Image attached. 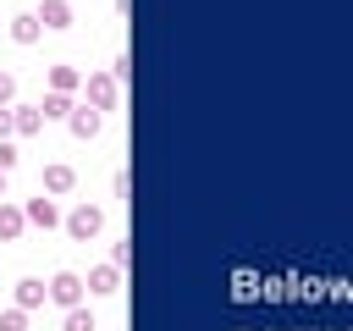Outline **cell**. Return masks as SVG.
<instances>
[{
  "instance_id": "3957f363",
  "label": "cell",
  "mask_w": 353,
  "mask_h": 331,
  "mask_svg": "<svg viewBox=\"0 0 353 331\" xmlns=\"http://www.w3.org/2000/svg\"><path fill=\"white\" fill-rule=\"evenodd\" d=\"M99 226H105V210H99V204H77V210L66 215V232H72L77 243H88V237H99Z\"/></svg>"
},
{
  "instance_id": "e0dca14e",
  "label": "cell",
  "mask_w": 353,
  "mask_h": 331,
  "mask_svg": "<svg viewBox=\"0 0 353 331\" xmlns=\"http://www.w3.org/2000/svg\"><path fill=\"white\" fill-rule=\"evenodd\" d=\"M11 105H17V77L0 72V110H11Z\"/></svg>"
},
{
  "instance_id": "5bb4252c",
  "label": "cell",
  "mask_w": 353,
  "mask_h": 331,
  "mask_svg": "<svg viewBox=\"0 0 353 331\" xmlns=\"http://www.w3.org/2000/svg\"><path fill=\"white\" fill-rule=\"evenodd\" d=\"M39 33H44V28H39V17H33V11L11 22V39H17V44H39Z\"/></svg>"
},
{
  "instance_id": "8992f818",
  "label": "cell",
  "mask_w": 353,
  "mask_h": 331,
  "mask_svg": "<svg viewBox=\"0 0 353 331\" xmlns=\"http://www.w3.org/2000/svg\"><path fill=\"white\" fill-rule=\"evenodd\" d=\"M22 221L50 232V226H61V210H55V199H28V204H22Z\"/></svg>"
},
{
  "instance_id": "d6986e66",
  "label": "cell",
  "mask_w": 353,
  "mask_h": 331,
  "mask_svg": "<svg viewBox=\"0 0 353 331\" xmlns=\"http://www.w3.org/2000/svg\"><path fill=\"white\" fill-rule=\"evenodd\" d=\"M6 132H11V110H0V138H6Z\"/></svg>"
},
{
  "instance_id": "8fae6325",
  "label": "cell",
  "mask_w": 353,
  "mask_h": 331,
  "mask_svg": "<svg viewBox=\"0 0 353 331\" xmlns=\"http://www.w3.org/2000/svg\"><path fill=\"white\" fill-rule=\"evenodd\" d=\"M22 226H28L22 221V204H0V243H17Z\"/></svg>"
},
{
  "instance_id": "4fadbf2b",
  "label": "cell",
  "mask_w": 353,
  "mask_h": 331,
  "mask_svg": "<svg viewBox=\"0 0 353 331\" xmlns=\"http://www.w3.org/2000/svg\"><path fill=\"white\" fill-rule=\"evenodd\" d=\"M83 83V72L77 66H50V94H72Z\"/></svg>"
},
{
  "instance_id": "52a82bcc",
  "label": "cell",
  "mask_w": 353,
  "mask_h": 331,
  "mask_svg": "<svg viewBox=\"0 0 353 331\" xmlns=\"http://www.w3.org/2000/svg\"><path fill=\"white\" fill-rule=\"evenodd\" d=\"M39 28H50V33H61V28H72V0H44L39 11Z\"/></svg>"
},
{
  "instance_id": "6da1fadb",
  "label": "cell",
  "mask_w": 353,
  "mask_h": 331,
  "mask_svg": "<svg viewBox=\"0 0 353 331\" xmlns=\"http://www.w3.org/2000/svg\"><path fill=\"white\" fill-rule=\"evenodd\" d=\"M83 292H88V287H83V276H77V270H55V276H50V303L77 309V303H83Z\"/></svg>"
},
{
  "instance_id": "ac0fdd59",
  "label": "cell",
  "mask_w": 353,
  "mask_h": 331,
  "mask_svg": "<svg viewBox=\"0 0 353 331\" xmlns=\"http://www.w3.org/2000/svg\"><path fill=\"white\" fill-rule=\"evenodd\" d=\"M17 160H22V154H17V143H11V138H0V171H17Z\"/></svg>"
},
{
  "instance_id": "30bf717a",
  "label": "cell",
  "mask_w": 353,
  "mask_h": 331,
  "mask_svg": "<svg viewBox=\"0 0 353 331\" xmlns=\"http://www.w3.org/2000/svg\"><path fill=\"white\" fill-rule=\"evenodd\" d=\"M50 298V281H39V276H22L17 281V309H39Z\"/></svg>"
},
{
  "instance_id": "ffe728a7",
  "label": "cell",
  "mask_w": 353,
  "mask_h": 331,
  "mask_svg": "<svg viewBox=\"0 0 353 331\" xmlns=\"http://www.w3.org/2000/svg\"><path fill=\"white\" fill-rule=\"evenodd\" d=\"M0 193H6V171H0Z\"/></svg>"
},
{
  "instance_id": "2e32d148",
  "label": "cell",
  "mask_w": 353,
  "mask_h": 331,
  "mask_svg": "<svg viewBox=\"0 0 353 331\" xmlns=\"http://www.w3.org/2000/svg\"><path fill=\"white\" fill-rule=\"evenodd\" d=\"M61 331H94V314L77 303V309H66V325H61Z\"/></svg>"
},
{
  "instance_id": "5b68a950",
  "label": "cell",
  "mask_w": 353,
  "mask_h": 331,
  "mask_svg": "<svg viewBox=\"0 0 353 331\" xmlns=\"http://www.w3.org/2000/svg\"><path fill=\"white\" fill-rule=\"evenodd\" d=\"M83 287H88L94 298H105V292H116V287H121V265H110V259H105V265H94V270L83 276Z\"/></svg>"
},
{
  "instance_id": "9a60e30c",
  "label": "cell",
  "mask_w": 353,
  "mask_h": 331,
  "mask_svg": "<svg viewBox=\"0 0 353 331\" xmlns=\"http://www.w3.org/2000/svg\"><path fill=\"white\" fill-rule=\"evenodd\" d=\"M0 331H28V309H0Z\"/></svg>"
},
{
  "instance_id": "277c9868",
  "label": "cell",
  "mask_w": 353,
  "mask_h": 331,
  "mask_svg": "<svg viewBox=\"0 0 353 331\" xmlns=\"http://www.w3.org/2000/svg\"><path fill=\"white\" fill-rule=\"evenodd\" d=\"M66 127H72V138H99V127H105V116L94 110V105H72V116H66Z\"/></svg>"
},
{
  "instance_id": "7c38bea8",
  "label": "cell",
  "mask_w": 353,
  "mask_h": 331,
  "mask_svg": "<svg viewBox=\"0 0 353 331\" xmlns=\"http://www.w3.org/2000/svg\"><path fill=\"white\" fill-rule=\"evenodd\" d=\"M39 116H44V121H66V116H72V94H44V99H39Z\"/></svg>"
},
{
  "instance_id": "ba28073f",
  "label": "cell",
  "mask_w": 353,
  "mask_h": 331,
  "mask_svg": "<svg viewBox=\"0 0 353 331\" xmlns=\"http://www.w3.org/2000/svg\"><path fill=\"white\" fill-rule=\"evenodd\" d=\"M72 188H77V171L66 160H50L44 166V193H72Z\"/></svg>"
},
{
  "instance_id": "9c48e42d",
  "label": "cell",
  "mask_w": 353,
  "mask_h": 331,
  "mask_svg": "<svg viewBox=\"0 0 353 331\" xmlns=\"http://www.w3.org/2000/svg\"><path fill=\"white\" fill-rule=\"evenodd\" d=\"M11 132H22V138L44 132V116H39V105H11Z\"/></svg>"
},
{
  "instance_id": "7a4b0ae2",
  "label": "cell",
  "mask_w": 353,
  "mask_h": 331,
  "mask_svg": "<svg viewBox=\"0 0 353 331\" xmlns=\"http://www.w3.org/2000/svg\"><path fill=\"white\" fill-rule=\"evenodd\" d=\"M83 88H88V99H83V105H94L99 116H105V110H116V94H121V83H116L110 72H94Z\"/></svg>"
}]
</instances>
